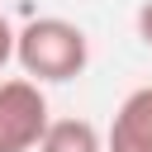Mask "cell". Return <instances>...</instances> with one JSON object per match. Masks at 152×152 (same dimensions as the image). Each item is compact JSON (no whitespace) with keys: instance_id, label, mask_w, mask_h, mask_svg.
Returning <instances> with one entry per match:
<instances>
[{"instance_id":"1","label":"cell","mask_w":152,"mask_h":152,"mask_svg":"<svg viewBox=\"0 0 152 152\" xmlns=\"http://www.w3.org/2000/svg\"><path fill=\"white\" fill-rule=\"evenodd\" d=\"M14 62L28 81L62 86L90 66V38L81 24L43 14V19H28L24 28H14Z\"/></svg>"},{"instance_id":"2","label":"cell","mask_w":152,"mask_h":152,"mask_svg":"<svg viewBox=\"0 0 152 152\" xmlns=\"http://www.w3.org/2000/svg\"><path fill=\"white\" fill-rule=\"evenodd\" d=\"M48 128V95L28 76L0 81V152H33Z\"/></svg>"},{"instance_id":"3","label":"cell","mask_w":152,"mask_h":152,"mask_svg":"<svg viewBox=\"0 0 152 152\" xmlns=\"http://www.w3.org/2000/svg\"><path fill=\"white\" fill-rule=\"evenodd\" d=\"M104 152H152V86H138L119 100Z\"/></svg>"},{"instance_id":"4","label":"cell","mask_w":152,"mask_h":152,"mask_svg":"<svg viewBox=\"0 0 152 152\" xmlns=\"http://www.w3.org/2000/svg\"><path fill=\"white\" fill-rule=\"evenodd\" d=\"M33 152H104V138L90 119H48Z\"/></svg>"},{"instance_id":"5","label":"cell","mask_w":152,"mask_h":152,"mask_svg":"<svg viewBox=\"0 0 152 152\" xmlns=\"http://www.w3.org/2000/svg\"><path fill=\"white\" fill-rule=\"evenodd\" d=\"M10 62H14V24L0 14V71H5Z\"/></svg>"},{"instance_id":"6","label":"cell","mask_w":152,"mask_h":152,"mask_svg":"<svg viewBox=\"0 0 152 152\" xmlns=\"http://www.w3.org/2000/svg\"><path fill=\"white\" fill-rule=\"evenodd\" d=\"M133 24H138V38L152 48V0H142V5H138V19H133Z\"/></svg>"}]
</instances>
